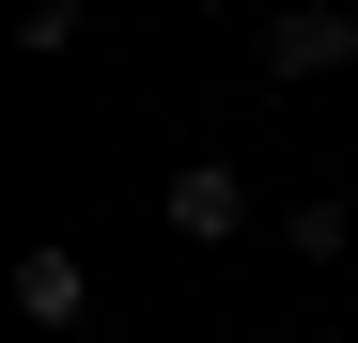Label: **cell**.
<instances>
[{"instance_id": "cell-1", "label": "cell", "mask_w": 358, "mask_h": 343, "mask_svg": "<svg viewBox=\"0 0 358 343\" xmlns=\"http://www.w3.org/2000/svg\"><path fill=\"white\" fill-rule=\"evenodd\" d=\"M358 63V0H280L265 16V78H343Z\"/></svg>"}, {"instance_id": "cell-2", "label": "cell", "mask_w": 358, "mask_h": 343, "mask_svg": "<svg viewBox=\"0 0 358 343\" xmlns=\"http://www.w3.org/2000/svg\"><path fill=\"white\" fill-rule=\"evenodd\" d=\"M156 218H171V234H203V250H234V234H250V188H234V156H187V172L156 188Z\"/></svg>"}, {"instance_id": "cell-3", "label": "cell", "mask_w": 358, "mask_h": 343, "mask_svg": "<svg viewBox=\"0 0 358 343\" xmlns=\"http://www.w3.org/2000/svg\"><path fill=\"white\" fill-rule=\"evenodd\" d=\"M16 312L31 328H94V265L78 250H16Z\"/></svg>"}, {"instance_id": "cell-4", "label": "cell", "mask_w": 358, "mask_h": 343, "mask_svg": "<svg viewBox=\"0 0 358 343\" xmlns=\"http://www.w3.org/2000/svg\"><path fill=\"white\" fill-rule=\"evenodd\" d=\"M16 47H78V0H16Z\"/></svg>"}]
</instances>
